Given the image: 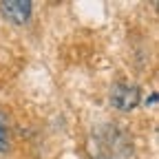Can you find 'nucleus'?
Segmentation results:
<instances>
[{
  "mask_svg": "<svg viewBox=\"0 0 159 159\" xmlns=\"http://www.w3.org/2000/svg\"><path fill=\"white\" fill-rule=\"evenodd\" d=\"M108 99H111L113 108L128 113V111L137 108V104L142 102V91H139V86H135V84L117 82V84H113V89L108 93Z\"/></svg>",
  "mask_w": 159,
  "mask_h": 159,
  "instance_id": "2",
  "label": "nucleus"
},
{
  "mask_svg": "<svg viewBox=\"0 0 159 159\" xmlns=\"http://www.w3.org/2000/svg\"><path fill=\"white\" fill-rule=\"evenodd\" d=\"M11 146V122L9 113L0 108V152H7Z\"/></svg>",
  "mask_w": 159,
  "mask_h": 159,
  "instance_id": "4",
  "label": "nucleus"
},
{
  "mask_svg": "<svg viewBox=\"0 0 159 159\" xmlns=\"http://www.w3.org/2000/svg\"><path fill=\"white\" fill-rule=\"evenodd\" d=\"M133 152L130 137L113 124L97 126L89 139L91 159H128Z\"/></svg>",
  "mask_w": 159,
  "mask_h": 159,
  "instance_id": "1",
  "label": "nucleus"
},
{
  "mask_svg": "<svg viewBox=\"0 0 159 159\" xmlns=\"http://www.w3.org/2000/svg\"><path fill=\"white\" fill-rule=\"evenodd\" d=\"M33 5L29 0H5L0 2V13H2L11 25H27L29 18H31Z\"/></svg>",
  "mask_w": 159,
  "mask_h": 159,
  "instance_id": "3",
  "label": "nucleus"
}]
</instances>
